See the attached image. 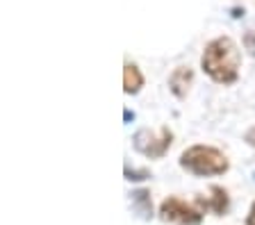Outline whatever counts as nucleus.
<instances>
[{
    "label": "nucleus",
    "instance_id": "f03ea898",
    "mask_svg": "<svg viewBox=\"0 0 255 225\" xmlns=\"http://www.w3.org/2000/svg\"><path fill=\"white\" fill-rule=\"evenodd\" d=\"M180 166L187 173H191V175L210 177V175H223L230 168V161L214 146L196 144V146H189L187 150H182Z\"/></svg>",
    "mask_w": 255,
    "mask_h": 225
},
{
    "label": "nucleus",
    "instance_id": "1a4fd4ad",
    "mask_svg": "<svg viewBox=\"0 0 255 225\" xmlns=\"http://www.w3.org/2000/svg\"><path fill=\"white\" fill-rule=\"evenodd\" d=\"M249 225H255V203H253V207H251V212H249Z\"/></svg>",
    "mask_w": 255,
    "mask_h": 225
},
{
    "label": "nucleus",
    "instance_id": "39448f33",
    "mask_svg": "<svg viewBox=\"0 0 255 225\" xmlns=\"http://www.w3.org/2000/svg\"><path fill=\"white\" fill-rule=\"evenodd\" d=\"M191 80H194V73H191L189 66H178L169 75V89L173 91L175 98H185L191 86Z\"/></svg>",
    "mask_w": 255,
    "mask_h": 225
},
{
    "label": "nucleus",
    "instance_id": "423d86ee",
    "mask_svg": "<svg viewBox=\"0 0 255 225\" xmlns=\"http://www.w3.org/2000/svg\"><path fill=\"white\" fill-rule=\"evenodd\" d=\"M141 86H143L141 71H139L134 64L126 62V66H123V91L126 93H137Z\"/></svg>",
    "mask_w": 255,
    "mask_h": 225
},
{
    "label": "nucleus",
    "instance_id": "0eeeda50",
    "mask_svg": "<svg viewBox=\"0 0 255 225\" xmlns=\"http://www.w3.org/2000/svg\"><path fill=\"white\" fill-rule=\"evenodd\" d=\"M212 193H214V198L207 200L205 207H212L217 214H223V212L228 209V193L223 191L221 187H212Z\"/></svg>",
    "mask_w": 255,
    "mask_h": 225
},
{
    "label": "nucleus",
    "instance_id": "f257e3e1",
    "mask_svg": "<svg viewBox=\"0 0 255 225\" xmlns=\"http://www.w3.org/2000/svg\"><path fill=\"white\" fill-rule=\"evenodd\" d=\"M201 69L217 84H233L239 80L242 53L230 37H217L205 46L201 57Z\"/></svg>",
    "mask_w": 255,
    "mask_h": 225
},
{
    "label": "nucleus",
    "instance_id": "9d476101",
    "mask_svg": "<svg viewBox=\"0 0 255 225\" xmlns=\"http://www.w3.org/2000/svg\"><path fill=\"white\" fill-rule=\"evenodd\" d=\"M246 139H249V144H251V146H255V128L249 132V137H246Z\"/></svg>",
    "mask_w": 255,
    "mask_h": 225
},
{
    "label": "nucleus",
    "instance_id": "7ed1b4c3",
    "mask_svg": "<svg viewBox=\"0 0 255 225\" xmlns=\"http://www.w3.org/2000/svg\"><path fill=\"white\" fill-rule=\"evenodd\" d=\"M173 144V132L169 128L159 130H139L132 137V146L137 152H141L143 157L150 159H159L166 155V150Z\"/></svg>",
    "mask_w": 255,
    "mask_h": 225
},
{
    "label": "nucleus",
    "instance_id": "20e7f679",
    "mask_svg": "<svg viewBox=\"0 0 255 225\" xmlns=\"http://www.w3.org/2000/svg\"><path fill=\"white\" fill-rule=\"evenodd\" d=\"M159 216L171 223H180V225H198L203 221V212L194 205L185 203L182 198L169 196L164 203L159 205Z\"/></svg>",
    "mask_w": 255,
    "mask_h": 225
},
{
    "label": "nucleus",
    "instance_id": "6e6552de",
    "mask_svg": "<svg viewBox=\"0 0 255 225\" xmlns=\"http://www.w3.org/2000/svg\"><path fill=\"white\" fill-rule=\"evenodd\" d=\"M244 46L251 50V53L255 55V32H249V34H246V39H244Z\"/></svg>",
    "mask_w": 255,
    "mask_h": 225
}]
</instances>
